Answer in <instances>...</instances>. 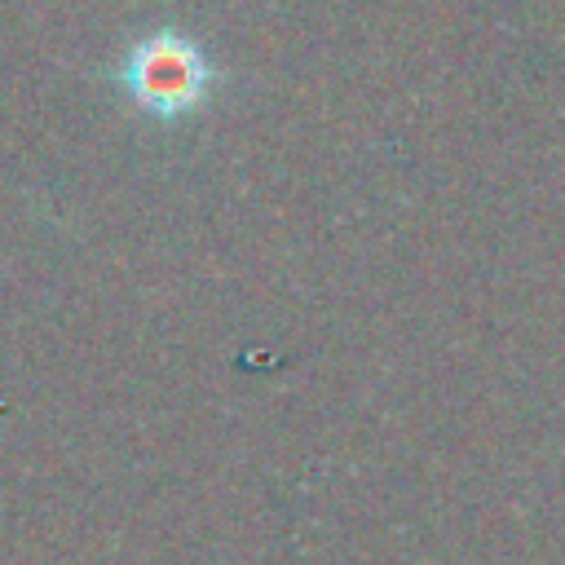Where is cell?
<instances>
[{
  "mask_svg": "<svg viewBox=\"0 0 565 565\" xmlns=\"http://www.w3.org/2000/svg\"><path fill=\"white\" fill-rule=\"evenodd\" d=\"M207 84H212V66L203 49L177 31H154L141 44H132V53L124 57L128 97L159 119H177L194 110L207 97Z\"/></svg>",
  "mask_w": 565,
  "mask_h": 565,
  "instance_id": "obj_1",
  "label": "cell"
}]
</instances>
